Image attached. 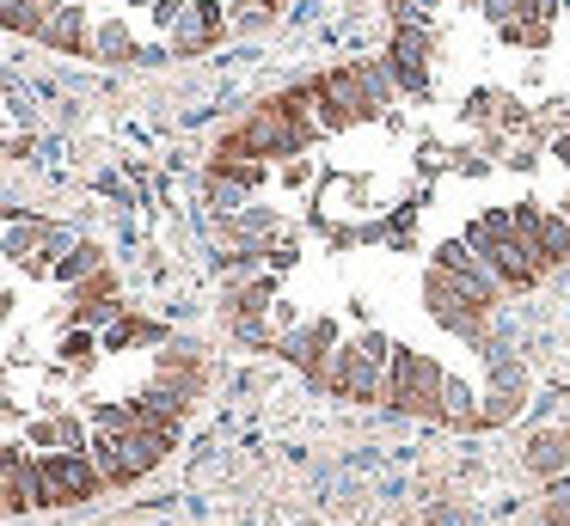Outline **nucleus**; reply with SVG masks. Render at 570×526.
Returning a JSON list of instances; mask_svg holds the SVG:
<instances>
[{
    "label": "nucleus",
    "instance_id": "obj_1",
    "mask_svg": "<svg viewBox=\"0 0 570 526\" xmlns=\"http://www.w3.org/2000/svg\"><path fill=\"white\" fill-rule=\"evenodd\" d=\"M234 129H239V141H246L252 153L264 159V166H271V159H301L313 141H320V122H307L283 92L264 98L258 110H246V117H239Z\"/></svg>",
    "mask_w": 570,
    "mask_h": 526
},
{
    "label": "nucleus",
    "instance_id": "obj_2",
    "mask_svg": "<svg viewBox=\"0 0 570 526\" xmlns=\"http://www.w3.org/2000/svg\"><path fill=\"white\" fill-rule=\"evenodd\" d=\"M442 391H448V367L435 361V355L399 343V349H393V374H386V410L442 423Z\"/></svg>",
    "mask_w": 570,
    "mask_h": 526
},
{
    "label": "nucleus",
    "instance_id": "obj_3",
    "mask_svg": "<svg viewBox=\"0 0 570 526\" xmlns=\"http://www.w3.org/2000/svg\"><path fill=\"white\" fill-rule=\"evenodd\" d=\"M105 489L92 453H38V496L43 508H80Z\"/></svg>",
    "mask_w": 570,
    "mask_h": 526
},
{
    "label": "nucleus",
    "instance_id": "obj_4",
    "mask_svg": "<svg viewBox=\"0 0 570 526\" xmlns=\"http://www.w3.org/2000/svg\"><path fill=\"white\" fill-rule=\"evenodd\" d=\"M313 80H320V92H325V110H320L325 135H344V129H356V122L381 117V105H374V92L362 86L356 61H350V68H325V73H313Z\"/></svg>",
    "mask_w": 570,
    "mask_h": 526
},
{
    "label": "nucleus",
    "instance_id": "obj_5",
    "mask_svg": "<svg viewBox=\"0 0 570 526\" xmlns=\"http://www.w3.org/2000/svg\"><path fill=\"white\" fill-rule=\"evenodd\" d=\"M521 404H528V367L497 343V349H484V428L515 423Z\"/></svg>",
    "mask_w": 570,
    "mask_h": 526
},
{
    "label": "nucleus",
    "instance_id": "obj_6",
    "mask_svg": "<svg viewBox=\"0 0 570 526\" xmlns=\"http://www.w3.org/2000/svg\"><path fill=\"white\" fill-rule=\"evenodd\" d=\"M430 56H435V43H430V31H423V24H393L386 61H393L399 92H405V98H430Z\"/></svg>",
    "mask_w": 570,
    "mask_h": 526
},
{
    "label": "nucleus",
    "instance_id": "obj_7",
    "mask_svg": "<svg viewBox=\"0 0 570 526\" xmlns=\"http://www.w3.org/2000/svg\"><path fill=\"white\" fill-rule=\"evenodd\" d=\"M227 31H234V12H227L222 0H190L178 31L166 37V56H203V49H215Z\"/></svg>",
    "mask_w": 570,
    "mask_h": 526
},
{
    "label": "nucleus",
    "instance_id": "obj_8",
    "mask_svg": "<svg viewBox=\"0 0 570 526\" xmlns=\"http://www.w3.org/2000/svg\"><path fill=\"white\" fill-rule=\"evenodd\" d=\"M332 349H344V337H337V318H325V312L320 318H301V325L276 343V355H283L288 367H301V374H313Z\"/></svg>",
    "mask_w": 570,
    "mask_h": 526
},
{
    "label": "nucleus",
    "instance_id": "obj_9",
    "mask_svg": "<svg viewBox=\"0 0 570 526\" xmlns=\"http://www.w3.org/2000/svg\"><path fill=\"white\" fill-rule=\"evenodd\" d=\"M0 496H7V514L43 508V496H38V459H26V447H19V440H7V453H0Z\"/></svg>",
    "mask_w": 570,
    "mask_h": 526
},
{
    "label": "nucleus",
    "instance_id": "obj_10",
    "mask_svg": "<svg viewBox=\"0 0 570 526\" xmlns=\"http://www.w3.org/2000/svg\"><path fill=\"white\" fill-rule=\"evenodd\" d=\"M521 465H528L540 484L570 477V428H533L528 447H521Z\"/></svg>",
    "mask_w": 570,
    "mask_h": 526
},
{
    "label": "nucleus",
    "instance_id": "obj_11",
    "mask_svg": "<svg viewBox=\"0 0 570 526\" xmlns=\"http://www.w3.org/2000/svg\"><path fill=\"white\" fill-rule=\"evenodd\" d=\"M26 435H31V447H38V453H92V428L80 423V416H68V410L38 416Z\"/></svg>",
    "mask_w": 570,
    "mask_h": 526
},
{
    "label": "nucleus",
    "instance_id": "obj_12",
    "mask_svg": "<svg viewBox=\"0 0 570 526\" xmlns=\"http://www.w3.org/2000/svg\"><path fill=\"white\" fill-rule=\"evenodd\" d=\"M117 440V453H124V465H129V477H148L154 465H166V453L178 447V435H166V428H129V435H111Z\"/></svg>",
    "mask_w": 570,
    "mask_h": 526
},
{
    "label": "nucleus",
    "instance_id": "obj_13",
    "mask_svg": "<svg viewBox=\"0 0 570 526\" xmlns=\"http://www.w3.org/2000/svg\"><path fill=\"white\" fill-rule=\"evenodd\" d=\"M92 61H105V68H129V61H148V49H141V37L129 31L124 19H105L99 31H92Z\"/></svg>",
    "mask_w": 570,
    "mask_h": 526
},
{
    "label": "nucleus",
    "instance_id": "obj_14",
    "mask_svg": "<svg viewBox=\"0 0 570 526\" xmlns=\"http://www.w3.org/2000/svg\"><path fill=\"white\" fill-rule=\"evenodd\" d=\"M148 343H166V325L160 318H141V312H124L111 330H105V355H124V349H148Z\"/></svg>",
    "mask_w": 570,
    "mask_h": 526
},
{
    "label": "nucleus",
    "instance_id": "obj_15",
    "mask_svg": "<svg viewBox=\"0 0 570 526\" xmlns=\"http://www.w3.org/2000/svg\"><path fill=\"white\" fill-rule=\"evenodd\" d=\"M99 269H105V257H99V245H92V239H75L62 257H56V281H75V288L87 276H99Z\"/></svg>",
    "mask_w": 570,
    "mask_h": 526
},
{
    "label": "nucleus",
    "instance_id": "obj_16",
    "mask_svg": "<svg viewBox=\"0 0 570 526\" xmlns=\"http://www.w3.org/2000/svg\"><path fill=\"white\" fill-rule=\"evenodd\" d=\"M124 312H129V306H117V300H87V294H75V300H68V325H80V330H111Z\"/></svg>",
    "mask_w": 570,
    "mask_h": 526
},
{
    "label": "nucleus",
    "instance_id": "obj_17",
    "mask_svg": "<svg viewBox=\"0 0 570 526\" xmlns=\"http://www.w3.org/2000/svg\"><path fill=\"white\" fill-rule=\"evenodd\" d=\"M356 73H362V86L374 92V105H381V110L399 98V73H393V61H386V56H368V61H356Z\"/></svg>",
    "mask_w": 570,
    "mask_h": 526
},
{
    "label": "nucleus",
    "instance_id": "obj_18",
    "mask_svg": "<svg viewBox=\"0 0 570 526\" xmlns=\"http://www.w3.org/2000/svg\"><path fill=\"white\" fill-rule=\"evenodd\" d=\"M99 349H105V337H92V330H80V325H68L62 343H56V355H62L68 367H92V361H99Z\"/></svg>",
    "mask_w": 570,
    "mask_h": 526
},
{
    "label": "nucleus",
    "instance_id": "obj_19",
    "mask_svg": "<svg viewBox=\"0 0 570 526\" xmlns=\"http://www.w3.org/2000/svg\"><path fill=\"white\" fill-rule=\"evenodd\" d=\"M540 526H570V477L540 484Z\"/></svg>",
    "mask_w": 570,
    "mask_h": 526
},
{
    "label": "nucleus",
    "instance_id": "obj_20",
    "mask_svg": "<svg viewBox=\"0 0 570 526\" xmlns=\"http://www.w3.org/2000/svg\"><path fill=\"white\" fill-rule=\"evenodd\" d=\"M503 43H515V49H546L552 43V19H515V24H503Z\"/></svg>",
    "mask_w": 570,
    "mask_h": 526
},
{
    "label": "nucleus",
    "instance_id": "obj_21",
    "mask_svg": "<svg viewBox=\"0 0 570 526\" xmlns=\"http://www.w3.org/2000/svg\"><path fill=\"white\" fill-rule=\"evenodd\" d=\"M484 19L497 24V31H503V24H515V19H528V0H484Z\"/></svg>",
    "mask_w": 570,
    "mask_h": 526
},
{
    "label": "nucleus",
    "instance_id": "obj_22",
    "mask_svg": "<svg viewBox=\"0 0 570 526\" xmlns=\"http://www.w3.org/2000/svg\"><path fill=\"white\" fill-rule=\"evenodd\" d=\"M283 183H288V190H301V183H313V159H288V166H283Z\"/></svg>",
    "mask_w": 570,
    "mask_h": 526
},
{
    "label": "nucleus",
    "instance_id": "obj_23",
    "mask_svg": "<svg viewBox=\"0 0 570 526\" xmlns=\"http://www.w3.org/2000/svg\"><path fill=\"white\" fill-rule=\"evenodd\" d=\"M552 159H558V166L570 171V129H564V135H558V141H552Z\"/></svg>",
    "mask_w": 570,
    "mask_h": 526
},
{
    "label": "nucleus",
    "instance_id": "obj_24",
    "mask_svg": "<svg viewBox=\"0 0 570 526\" xmlns=\"http://www.w3.org/2000/svg\"><path fill=\"white\" fill-rule=\"evenodd\" d=\"M417 7H423V12H430V7H442V0H417Z\"/></svg>",
    "mask_w": 570,
    "mask_h": 526
},
{
    "label": "nucleus",
    "instance_id": "obj_25",
    "mask_svg": "<svg viewBox=\"0 0 570 526\" xmlns=\"http://www.w3.org/2000/svg\"><path fill=\"white\" fill-rule=\"evenodd\" d=\"M258 7H271V12H276V7H283V0H258Z\"/></svg>",
    "mask_w": 570,
    "mask_h": 526
},
{
    "label": "nucleus",
    "instance_id": "obj_26",
    "mask_svg": "<svg viewBox=\"0 0 570 526\" xmlns=\"http://www.w3.org/2000/svg\"><path fill=\"white\" fill-rule=\"evenodd\" d=\"M466 7H484V0H466Z\"/></svg>",
    "mask_w": 570,
    "mask_h": 526
},
{
    "label": "nucleus",
    "instance_id": "obj_27",
    "mask_svg": "<svg viewBox=\"0 0 570 526\" xmlns=\"http://www.w3.org/2000/svg\"><path fill=\"white\" fill-rule=\"evenodd\" d=\"M301 526H313V520H301Z\"/></svg>",
    "mask_w": 570,
    "mask_h": 526
},
{
    "label": "nucleus",
    "instance_id": "obj_28",
    "mask_svg": "<svg viewBox=\"0 0 570 526\" xmlns=\"http://www.w3.org/2000/svg\"><path fill=\"white\" fill-rule=\"evenodd\" d=\"M564 12H570V0H564Z\"/></svg>",
    "mask_w": 570,
    "mask_h": 526
},
{
    "label": "nucleus",
    "instance_id": "obj_29",
    "mask_svg": "<svg viewBox=\"0 0 570 526\" xmlns=\"http://www.w3.org/2000/svg\"><path fill=\"white\" fill-rule=\"evenodd\" d=\"M533 526H540V520H533Z\"/></svg>",
    "mask_w": 570,
    "mask_h": 526
}]
</instances>
